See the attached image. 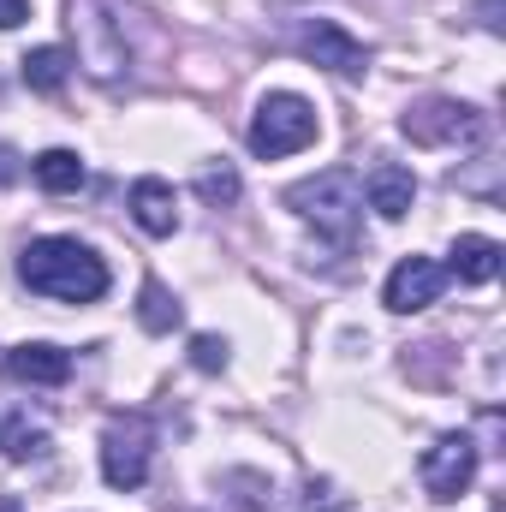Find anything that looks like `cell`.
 <instances>
[{
	"instance_id": "1",
	"label": "cell",
	"mask_w": 506,
	"mask_h": 512,
	"mask_svg": "<svg viewBox=\"0 0 506 512\" xmlns=\"http://www.w3.org/2000/svg\"><path fill=\"white\" fill-rule=\"evenodd\" d=\"M18 280L54 304H96L108 292V262L84 239H30L18 256Z\"/></svg>"
},
{
	"instance_id": "2",
	"label": "cell",
	"mask_w": 506,
	"mask_h": 512,
	"mask_svg": "<svg viewBox=\"0 0 506 512\" xmlns=\"http://www.w3.org/2000/svg\"><path fill=\"white\" fill-rule=\"evenodd\" d=\"M286 209H292L298 221H310L322 239L352 245V233H358V221H364V179H358L352 167H322V173L286 185Z\"/></svg>"
},
{
	"instance_id": "3",
	"label": "cell",
	"mask_w": 506,
	"mask_h": 512,
	"mask_svg": "<svg viewBox=\"0 0 506 512\" xmlns=\"http://www.w3.org/2000/svg\"><path fill=\"white\" fill-rule=\"evenodd\" d=\"M310 143H316V108H310L298 90H268V96L256 102L251 155H262V161H286V155H298V149H310Z\"/></svg>"
},
{
	"instance_id": "4",
	"label": "cell",
	"mask_w": 506,
	"mask_h": 512,
	"mask_svg": "<svg viewBox=\"0 0 506 512\" xmlns=\"http://www.w3.org/2000/svg\"><path fill=\"white\" fill-rule=\"evenodd\" d=\"M399 131L423 149H477L489 137V120L471 108V102H453V96H423L399 114Z\"/></svg>"
},
{
	"instance_id": "5",
	"label": "cell",
	"mask_w": 506,
	"mask_h": 512,
	"mask_svg": "<svg viewBox=\"0 0 506 512\" xmlns=\"http://www.w3.org/2000/svg\"><path fill=\"white\" fill-rule=\"evenodd\" d=\"M149 459H155V423L143 411H126V417H114L102 429V477H108V489H120V495L143 489Z\"/></svg>"
},
{
	"instance_id": "6",
	"label": "cell",
	"mask_w": 506,
	"mask_h": 512,
	"mask_svg": "<svg viewBox=\"0 0 506 512\" xmlns=\"http://www.w3.org/2000/svg\"><path fill=\"white\" fill-rule=\"evenodd\" d=\"M477 465H483V447H477L465 429L441 435V441H435V447H423V459H417L423 495H429V501H459V495L477 483Z\"/></svg>"
},
{
	"instance_id": "7",
	"label": "cell",
	"mask_w": 506,
	"mask_h": 512,
	"mask_svg": "<svg viewBox=\"0 0 506 512\" xmlns=\"http://www.w3.org/2000/svg\"><path fill=\"white\" fill-rule=\"evenodd\" d=\"M298 48H304V60H316V66L334 72V78H364V72H370V48H364L346 24H334V18H310V24L298 30Z\"/></svg>"
},
{
	"instance_id": "8",
	"label": "cell",
	"mask_w": 506,
	"mask_h": 512,
	"mask_svg": "<svg viewBox=\"0 0 506 512\" xmlns=\"http://www.w3.org/2000/svg\"><path fill=\"white\" fill-rule=\"evenodd\" d=\"M72 24H78V66H90L96 78H120V66H126V36L114 30L108 6H102V0H78V6H72Z\"/></svg>"
},
{
	"instance_id": "9",
	"label": "cell",
	"mask_w": 506,
	"mask_h": 512,
	"mask_svg": "<svg viewBox=\"0 0 506 512\" xmlns=\"http://www.w3.org/2000/svg\"><path fill=\"white\" fill-rule=\"evenodd\" d=\"M441 286H447V268L435 256H405V262H393V274L381 286V304L393 316H411V310H429L441 298Z\"/></svg>"
},
{
	"instance_id": "10",
	"label": "cell",
	"mask_w": 506,
	"mask_h": 512,
	"mask_svg": "<svg viewBox=\"0 0 506 512\" xmlns=\"http://www.w3.org/2000/svg\"><path fill=\"white\" fill-rule=\"evenodd\" d=\"M126 203H131V221H137L149 239H173V233H179V197H173L167 179H155V173L137 179Z\"/></svg>"
},
{
	"instance_id": "11",
	"label": "cell",
	"mask_w": 506,
	"mask_h": 512,
	"mask_svg": "<svg viewBox=\"0 0 506 512\" xmlns=\"http://www.w3.org/2000/svg\"><path fill=\"white\" fill-rule=\"evenodd\" d=\"M364 197H370V209H376L381 221H405L411 203H417V173L381 161V167H370V179H364Z\"/></svg>"
},
{
	"instance_id": "12",
	"label": "cell",
	"mask_w": 506,
	"mask_h": 512,
	"mask_svg": "<svg viewBox=\"0 0 506 512\" xmlns=\"http://www.w3.org/2000/svg\"><path fill=\"white\" fill-rule=\"evenodd\" d=\"M6 376H18V382H30V387H60L72 376V352H60V346H48V340L12 346V352H6Z\"/></svg>"
},
{
	"instance_id": "13",
	"label": "cell",
	"mask_w": 506,
	"mask_h": 512,
	"mask_svg": "<svg viewBox=\"0 0 506 512\" xmlns=\"http://www.w3.org/2000/svg\"><path fill=\"white\" fill-rule=\"evenodd\" d=\"M501 239H483V233H459L453 239V262H447V274H459L465 286H489L495 274H501Z\"/></svg>"
},
{
	"instance_id": "14",
	"label": "cell",
	"mask_w": 506,
	"mask_h": 512,
	"mask_svg": "<svg viewBox=\"0 0 506 512\" xmlns=\"http://www.w3.org/2000/svg\"><path fill=\"white\" fill-rule=\"evenodd\" d=\"M18 72H24V84H30L36 96H60V84H66V72H72V54L54 48V42H42V48H30V54L18 60Z\"/></svg>"
},
{
	"instance_id": "15",
	"label": "cell",
	"mask_w": 506,
	"mask_h": 512,
	"mask_svg": "<svg viewBox=\"0 0 506 512\" xmlns=\"http://www.w3.org/2000/svg\"><path fill=\"white\" fill-rule=\"evenodd\" d=\"M30 173H36V185H42V191H54V197L84 191V161H78L72 149H42V155L30 161Z\"/></svg>"
},
{
	"instance_id": "16",
	"label": "cell",
	"mask_w": 506,
	"mask_h": 512,
	"mask_svg": "<svg viewBox=\"0 0 506 512\" xmlns=\"http://www.w3.org/2000/svg\"><path fill=\"white\" fill-rule=\"evenodd\" d=\"M137 322H143L149 334H173V328H179V298H173L161 280H143V292H137Z\"/></svg>"
},
{
	"instance_id": "17",
	"label": "cell",
	"mask_w": 506,
	"mask_h": 512,
	"mask_svg": "<svg viewBox=\"0 0 506 512\" xmlns=\"http://www.w3.org/2000/svg\"><path fill=\"white\" fill-rule=\"evenodd\" d=\"M48 453V423H36L30 411H18L12 423H6V459L12 465H30V459H42Z\"/></svg>"
},
{
	"instance_id": "18",
	"label": "cell",
	"mask_w": 506,
	"mask_h": 512,
	"mask_svg": "<svg viewBox=\"0 0 506 512\" xmlns=\"http://www.w3.org/2000/svg\"><path fill=\"white\" fill-rule=\"evenodd\" d=\"M239 191H245V185H239V173H233L227 161H203V167H197V197H203L209 209H233Z\"/></svg>"
},
{
	"instance_id": "19",
	"label": "cell",
	"mask_w": 506,
	"mask_h": 512,
	"mask_svg": "<svg viewBox=\"0 0 506 512\" xmlns=\"http://www.w3.org/2000/svg\"><path fill=\"white\" fill-rule=\"evenodd\" d=\"M221 489H233V507L239 512H268V501H274V489H268L262 471H227Z\"/></svg>"
},
{
	"instance_id": "20",
	"label": "cell",
	"mask_w": 506,
	"mask_h": 512,
	"mask_svg": "<svg viewBox=\"0 0 506 512\" xmlns=\"http://www.w3.org/2000/svg\"><path fill=\"white\" fill-rule=\"evenodd\" d=\"M191 364L209 370V376L227 370V340H221V334H191Z\"/></svg>"
},
{
	"instance_id": "21",
	"label": "cell",
	"mask_w": 506,
	"mask_h": 512,
	"mask_svg": "<svg viewBox=\"0 0 506 512\" xmlns=\"http://www.w3.org/2000/svg\"><path fill=\"white\" fill-rule=\"evenodd\" d=\"M298 512H346V495L322 477V483H304V501H298Z\"/></svg>"
},
{
	"instance_id": "22",
	"label": "cell",
	"mask_w": 506,
	"mask_h": 512,
	"mask_svg": "<svg viewBox=\"0 0 506 512\" xmlns=\"http://www.w3.org/2000/svg\"><path fill=\"white\" fill-rule=\"evenodd\" d=\"M30 18V0H0V30H18Z\"/></svg>"
},
{
	"instance_id": "23",
	"label": "cell",
	"mask_w": 506,
	"mask_h": 512,
	"mask_svg": "<svg viewBox=\"0 0 506 512\" xmlns=\"http://www.w3.org/2000/svg\"><path fill=\"white\" fill-rule=\"evenodd\" d=\"M477 18H483V30L501 36V0H477Z\"/></svg>"
},
{
	"instance_id": "24",
	"label": "cell",
	"mask_w": 506,
	"mask_h": 512,
	"mask_svg": "<svg viewBox=\"0 0 506 512\" xmlns=\"http://www.w3.org/2000/svg\"><path fill=\"white\" fill-rule=\"evenodd\" d=\"M12 161H18V155H12V149H0V185H6V179H12V173H18V167H12Z\"/></svg>"
}]
</instances>
